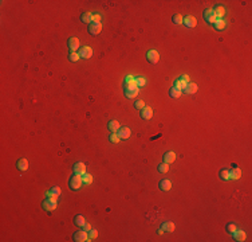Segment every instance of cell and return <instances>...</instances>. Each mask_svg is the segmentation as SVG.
I'll list each match as a JSON object with an SVG mask.
<instances>
[{"label":"cell","mask_w":252,"mask_h":242,"mask_svg":"<svg viewBox=\"0 0 252 242\" xmlns=\"http://www.w3.org/2000/svg\"><path fill=\"white\" fill-rule=\"evenodd\" d=\"M140 93V89H138L137 83H125V96L128 98H136L137 94Z\"/></svg>","instance_id":"1"},{"label":"cell","mask_w":252,"mask_h":242,"mask_svg":"<svg viewBox=\"0 0 252 242\" xmlns=\"http://www.w3.org/2000/svg\"><path fill=\"white\" fill-rule=\"evenodd\" d=\"M82 183H83V182H82V176H80V175H76V173H75V175H72V176L70 177L68 186H70L71 190H74V191H75V190H79V188H80Z\"/></svg>","instance_id":"2"},{"label":"cell","mask_w":252,"mask_h":242,"mask_svg":"<svg viewBox=\"0 0 252 242\" xmlns=\"http://www.w3.org/2000/svg\"><path fill=\"white\" fill-rule=\"evenodd\" d=\"M146 59H148V62L150 63H157L158 60H160V54H158L157 50H149L148 52H146Z\"/></svg>","instance_id":"3"},{"label":"cell","mask_w":252,"mask_h":242,"mask_svg":"<svg viewBox=\"0 0 252 242\" xmlns=\"http://www.w3.org/2000/svg\"><path fill=\"white\" fill-rule=\"evenodd\" d=\"M72 240H74L75 242L89 241V234H87V231H85V230H79V231L74 233V235H72Z\"/></svg>","instance_id":"4"},{"label":"cell","mask_w":252,"mask_h":242,"mask_svg":"<svg viewBox=\"0 0 252 242\" xmlns=\"http://www.w3.org/2000/svg\"><path fill=\"white\" fill-rule=\"evenodd\" d=\"M42 207H43L44 210H46V211L51 213V211H54V210L56 208V202H55V200H52V199H50V198H47L46 200H43Z\"/></svg>","instance_id":"5"},{"label":"cell","mask_w":252,"mask_h":242,"mask_svg":"<svg viewBox=\"0 0 252 242\" xmlns=\"http://www.w3.org/2000/svg\"><path fill=\"white\" fill-rule=\"evenodd\" d=\"M101 30H102V24L101 23H95V22H91L90 24H89V32H90L91 35H98Z\"/></svg>","instance_id":"6"},{"label":"cell","mask_w":252,"mask_h":242,"mask_svg":"<svg viewBox=\"0 0 252 242\" xmlns=\"http://www.w3.org/2000/svg\"><path fill=\"white\" fill-rule=\"evenodd\" d=\"M79 56L80 58H85V59H89V58H91V55H93V48L91 47H89V46H83L82 48H79Z\"/></svg>","instance_id":"7"},{"label":"cell","mask_w":252,"mask_h":242,"mask_svg":"<svg viewBox=\"0 0 252 242\" xmlns=\"http://www.w3.org/2000/svg\"><path fill=\"white\" fill-rule=\"evenodd\" d=\"M204 19L208 22L209 24H215V22L217 20V18H216V15H215V12H213V10H205L204 11Z\"/></svg>","instance_id":"8"},{"label":"cell","mask_w":252,"mask_h":242,"mask_svg":"<svg viewBox=\"0 0 252 242\" xmlns=\"http://www.w3.org/2000/svg\"><path fill=\"white\" fill-rule=\"evenodd\" d=\"M117 135L119 136V139H129L130 135H132V131L128 128V127H121L118 131H117Z\"/></svg>","instance_id":"9"},{"label":"cell","mask_w":252,"mask_h":242,"mask_svg":"<svg viewBox=\"0 0 252 242\" xmlns=\"http://www.w3.org/2000/svg\"><path fill=\"white\" fill-rule=\"evenodd\" d=\"M153 117V109L150 106H145L141 109V119L142 120H150Z\"/></svg>","instance_id":"10"},{"label":"cell","mask_w":252,"mask_h":242,"mask_svg":"<svg viewBox=\"0 0 252 242\" xmlns=\"http://www.w3.org/2000/svg\"><path fill=\"white\" fill-rule=\"evenodd\" d=\"M67 46L68 48H70L71 52H74L75 50H78L79 48V39L78 38H70L67 42Z\"/></svg>","instance_id":"11"},{"label":"cell","mask_w":252,"mask_h":242,"mask_svg":"<svg viewBox=\"0 0 252 242\" xmlns=\"http://www.w3.org/2000/svg\"><path fill=\"white\" fill-rule=\"evenodd\" d=\"M182 23L185 24L186 27H189V28H193V27H196V24H197V20L194 16H185L184 20H182Z\"/></svg>","instance_id":"12"},{"label":"cell","mask_w":252,"mask_h":242,"mask_svg":"<svg viewBox=\"0 0 252 242\" xmlns=\"http://www.w3.org/2000/svg\"><path fill=\"white\" fill-rule=\"evenodd\" d=\"M182 92H184L185 94H194V93L197 92V85L193 83V82H188L186 86L182 89Z\"/></svg>","instance_id":"13"},{"label":"cell","mask_w":252,"mask_h":242,"mask_svg":"<svg viewBox=\"0 0 252 242\" xmlns=\"http://www.w3.org/2000/svg\"><path fill=\"white\" fill-rule=\"evenodd\" d=\"M74 173H76V175H85L86 173V165H85L82 161H79V163H76L74 165Z\"/></svg>","instance_id":"14"},{"label":"cell","mask_w":252,"mask_h":242,"mask_svg":"<svg viewBox=\"0 0 252 242\" xmlns=\"http://www.w3.org/2000/svg\"><path fill=\"white\" fill-rule=\"evenodd\" d=\"M232 235L235 238V241H237V242H243V241H245V238H247V234H245L244 230H237V229Z\"/></svg>","instance_id":"15"},{"label":"cell","mask_w":252,"mask_h":242,"mask_svg":"<svg viewBox=\"0 0 252 242\" xmlns=\"http://www.w3.org/2000/svg\"><path fill=\"white\" fill-rule=\"evenodd\" d=\"M164 163H166V164H172L174 160H176V153H174L173 151H169V152H166V153H164Z\"/></svg>","instance_id":"16"},{"label":"cell","mask_w":252,"mask_h":242,"mask_svg":"<svg viewBox=\"0 0 252 242\" xmlns=\"http://www.w3.org/2000/svg\"><path fill=\"white\" fill-rule=\"evenodd\" d=\"M158 187H160L162 191H169V190L172 188V182L169 179H162L160 183H158Z\"/></svg>","instance_id":"17"},{"label":"cell","mask_w":252,"mask_h":242,"mask_svg":"<svg viewBox=\"0 0 252 242\" xmlns=\"http://www.w3.org/2000/svg\"><path fill=\"white\" fill-rule=\"evenodd\" d=\"M16 167H18L19 171H27V169H28V161H27V159H19L18 163H16Z\"/></svg>","instance_id":"18"},{"label":"cell","mask_w":252,"mask_h":242,"mask_svg":"<svg viewBox=\"0 0 252 242\" xmlns=\"http://www.w3.org/2000/svg\"><path fill=\"white\" fill-rule=\"evenodd\" d=\"M240 176H241V171H240V168L233 167L232 171H229V179L237 180V179H240Z\"/></svg>","instance_id":"19"},{"label":"cell","mask_w":252,"mask_h":242,"mask_svg":"<svg viewBox=\"0 0 252 242\" xmlns=\"http://www.w3.org/2000/svg\"><path fill=\"white\" fill-rule=\"evenodd\" d=\"M119 128H121L119 121H117V120H111L110 123L107 124V129H109V131H110V132H117Z\"/></svg>","instance_id":"20"},{"label":"cell","mask_w":252,"mask_h":242,"mask_svg":"<svg viewBox=\"0 0 252 242\" xmlns=\"http://www.w3.org/2000/svg\"><path fill=\"white\" fill-rule=\"evenodd\" d=\"M213 12H215V15H216V18L220 19V18H223V16L225 15V8L223 7V6H216V7L213 8Z\"/></svg>","instance_id":"21"},{"label":"cell","mask_w":252,"mask_h":242,"mask_svg":"<svg viewBox=\"0 0 252 242\" xmlns=\"http://www.w3.org/2000/svg\"><path fill=\"white\" fill-rule=\"evenodd\" d=\"M161 229L164 230V231H169V233H172V231H174V223H173V222H170V221L164 222V223L161 225Z\"/></svg>","instance_id":"22"},{"label":"cell","mask_w":252,"mask_h":242,"mask_svg":"<svg viewBox=\"0 0 252 242\" xmlns=\"http://www.w3.org/2000/svg\"><path fill=\"white\" fill-rule=\"evenodd\" d=\"M181 93H182V90H180V89H177L174 86L169 89V96L172 97V98H178V97L181 96Z\"/></svg>","instance_id":"23"},{"label":"cell","mask_w":252,"mask_h":242,"mask_svg":"<svg viewBox=\"0 0 252 242\" xmlns=\"http://www.w3.org/2000/svg\"><path fill=\"white\" fill-rule=\"evenodd\" d=\"M80 20H82L83 23L90 24L93 22V14L91 12H85V14H82V16H80Z\"/></svg>","instance_id":"24"},{"label":"cell","mask_w":252,"mask_h":242,"mask_svg":"<svg viewBox=\"0 0 252 242\" xmlns=\"http://www.w3.org/2000/svg\"><path fill=\"white\" fill-rule=\"evenodd\" d=\"M74 223L78 226V227H83V225L86 223V219H85V217L83 215H76L75 218H74Z\"/></svg>","instance_id":"25"},{"label":"cell","mask_w":252,"mask_h":242,"mask_svg":"<svg viewBox=\"0 0 252 242\" xmlns=\"http://www.w3.org/2000/svg\"><path fill=\"white\" fill-rule=\"evenodd\" d=\"M213 26H215V28H216L217 31H223V30H224V28H225L227 23H225V22H224V20H223V19H217L216 22H215V24H213Z\"/></svg>","instance_id":"26"},{"label":"cell","mask_w":252,"mask_h":242,"mask_svg":"<svg viewBox=\"0 0 252 242\" xmlns=\"http://www.w3.org/2000/svg\"><path fill=\"white\" fill-rule=\"evenodd\" d=\"M186 83H188V82H185L184 79L177 78L176 81H174V85H173V86H174V87H177V89H180V90H182V89H184V87L186 86Z\"/></svg>","instance_id":"27"},{"label":"cell","mask_w":252,"mask_h":242,"mask_svg":"<svg viewBox=\"0 0 252 242\" xmlns=\"http://www.w3.org/2000/svg\"><path fill=\"white\" fill-rule=\"evenodd\" d=\"M182 20H184V18H182L181 14H174L172 18V22L174 24H182Z\"/></svg>","instance_id":"28"},{"label":"cell","mask_w":252,"mask_h":242,"mask_svg":"<svg viewBox=\"0 0 252 242\" xmlns=\"http://www.w3.org/2000/svg\"><path fill=\"white\" fill-rule=\"evenodd\" d=\"M82 182L85 184H91L93 183V175H90V173H85V175H82Z\"/></svg>","instance_id":"29"},{"label":"cell","mask_w":252,"mask_h":242,"mask_svg":"<svg viewBox=\"0 0 252 242\" xmlns=\"http://www.w3.org/2000/svg\"><path fill=\"white\" fill-rule=\"evenodd\" d=\"M109 140H110V143H119V136L117 135V132H111L110 133V136H109Z\"/></svg>","instance_id":"30"},{"label":"cell","mask_w":252,"mask_h":242,"mask_svg":"<svg viewBox=\"0 0 252 242\" xmlns=\"http://www.w3.org/2000/svg\"><path fill=\"white\" fill-rule=\"evenodd\" d=\"M158 172H161V173H165V172H168V169H169V164H166V163H161V164H158Z\"/></svg>","instance_id":"31"},{"label":"cell","mask_w":252,"mask_h":242,"mask_svg":"<svg viewBox=\"0 0 252 242\" xmlns=\"http://www.w3.org/2000/svg\"><path fill=\"white\" fill-rule=\"evenodd\" d=\"M136 83H137L138 87H142V86H145V85H146V79L144 78V77H137V78H136Z\"/></svg>","instance_id":"32"},{"label":"cell","mask_w":252,"mask_h":242,"mask_svg":"<svg viewBox=\"0 0 252 242\" xmlns=\"http://www.w3.org/2000/svg\"><path fill=\"white\" fill-rule=\"evenodd\" d=\"M225 229H227V231H228L229 234H233L235 231H236V229H237V226L235 225V223H228L225 226Z\"/></svg>","instance_id":"33"},{"label":"cell","mask_w":252,"mask_h":242,"mask_svg":"<svg viewBox=\"0 0 252 242\" xmlns=\"http://www.w3.org/2000/svg\"><path fill=\"white\" fill-rule=\"evenodd\" d=\"M97 237H98V231H97L95 229H91L90 231H89V241H93V240H95Z\"/></svg>","instance_id":"34"},{"label":"cell","mask_w":252,"mask_h":242,"mask_svg":"<svg viewBox=\"0 0 252 242\" xmlns=\"http://www.w3.org/2000/svg\"><path fill=\"white\" fill-rule=\"evenodd\" d=\"M134 108L138 109V110H141V109L145 108V102H144L142 100H137L136 102H134Z\"/></svg>","instance_id":"35"},{"label":"cell","mask_w":252,"mask_h":242,"mask_svg":"<svg viewBox=\"0 0 252 242\" xmlns=\"http://www.w3.org/2000/svg\"><path fill=\"white\" fill-rule=\"evenodd\" d=\"M220 177L223 180H228L229 179V171L228 169H221L220 171Z\"/></svg>","instance_id":"36"},{"label":"cell","mask_w":252,"mask_h":242,"mask_svg":"<svg viewBox=\"0 0 252 242\" xmlns=\"http://www.w3.org/2000/svg\"><path fill=\"white\" fill-rule=\"evenodd\" d=\"M48 195H56V196H59V195H60V188L56 187V186H55V187H52L50 191H48Z\"/></svg>","instance_id":"37"},{"label":"cell","mask_w":252,"mask_h":242,"mask_svg":"<svg viewBox=\"0 0 252 242\" xmlns=\"http://www.w3.org/2000/svg\"><path fill=\"white\" fill-rule=\"evenodd\" d=\"M80 58V56H79V54H78V52H70V55H68V59H70L71 60V62H76V60H78Z\"/></svg>","instance_id":"38"},{"label":"cell","mask_w":252,"mask_h":242,"mask_svg":"<svg viewBox=\"0 0 252 242\" xmlns=\"http://www.w3.org/2000/svg\"><path fill=\"white\" fill-rule=\"evenodd\" d=\"M133 82H136V78L133 75H128L125 78V83H133Z\"/></svg>","instance_id":"39"},{"label":"cell","mask_w":252,"mask_h":242,"mask_svg":"<svg viewBox=\"0 0 252 242\" xmlns=\"http://www.w3.org/2000/svg\"><path fill=\"white\" fill-rule=\"evenodd\" d=\"M93 22L101 23V15H93Z\"/></svg>","instance_id":"40"},{"label":"cell","mask_w":252,"mask_h":242,"mask_svg":"<svg viewBox=\"0 0 252 242\" xmlns=\"http://www.w3.org/2000/svg\"><path fill=\"white\" fill-rule=\"evenodd\" d=\"M83 230H85V231H90V230H91V225L86 222V223L83 225Z\"/></svg>","instance_id":"41"},{"label":"cell","mask_w":252,"mask_h":242,"mask_svg":"<svg viewBox=\"0 0 252 242\" xmlns=\"http://www.w3.org/2000/svg\"><path fill=\"white\" fill-rule=\"evenodd\" d=\"M180 78H181V79H184L185 82H189V77H188V75H182V77H180Z\"/></svg>","instance_id":"42"},{"label":"cell","mask_w":252,"mask_h":242,"mask_svg":"<svg viewBox=\"0 0 252 242\" xmlns=\"http://www.w3.org/2000/svg\"><path fill=\"white\" fill-rule=\"evenodd\" d=\"M157 233H158V234H160V235H161V234H162V233H164V230H162V229H160V230H158V231H157Z\"/></svg>","instance_id":"43"}]
</instances>
